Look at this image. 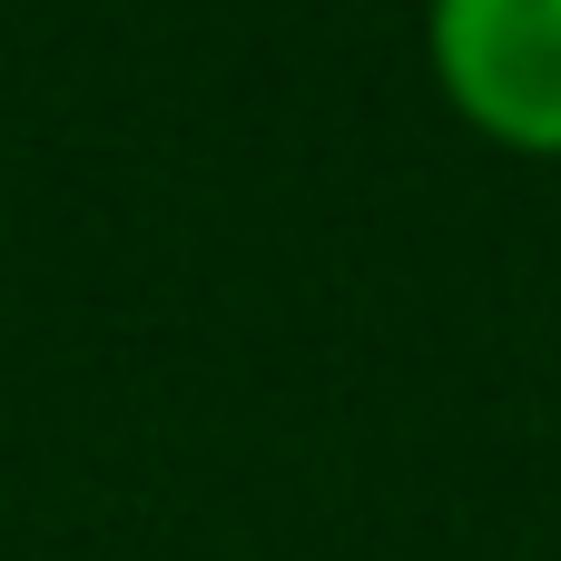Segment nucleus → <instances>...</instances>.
<instances>
[{
	"instance_id": "1",
	"label": "nucleus",
	"mask_w": 561,
	"mask_h": 561,
	"mask_svg": "<svg viewBox=\"0 0 561 561\" xmlns=\"http://www.w3.org/2000/svg\"><path fill=\"white\" fill-rule=\"evenodd\" d=\"M424 69L473 138L561 168V0H424Z\"/></svg>"
}]
</instances>
